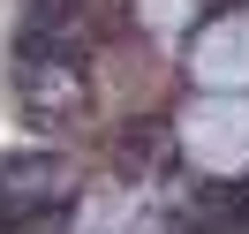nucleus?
<instances>
[{
	"label": "nucleus",
	"instance_id": "1",
	"mask_svg": "<svg viewBox=\"0 0 249 234\" xmlns=\"http://www.w3.org/2000/svg\"><path fill=\"white\" fill-rule=\"evenodd\" d=\"M189 151L204 159V166H249V98L234 91H212L196 113H189Z\"/></svg>",
	"mask_w": 249,
	"mask_h": 234
},
{
	"label": "nucleus",
	"instance_id": "3",
	"mask_svg": "<svg viewBox=\"0 0 249 234\" xmlns=\"http://www.w3.org/2000/svg\"><path fill=\"white\" fill-rule=\"evenodd\" d=\"M181 8H189V0H143V16H151V23H174Z\"/></svg>",
	"mask_w": 249,
	"mask_h": 234
},
{
	"label": "nucleus",
	"instance_id": "2",
	"mask_svg": "<svg viewBox=\"0 0 249 234\" xmlns=\"http://www.w3.org/2000/svg\"><path fill=\"white\" fill-rule=\"evenodd\" d=\"M189 68H196V83H212V91H242L249 83V16H219L212 31L196 38Z\"/></svg>",
	"mask_w": 249,
	"mask_h": 234
}]
</instances>
